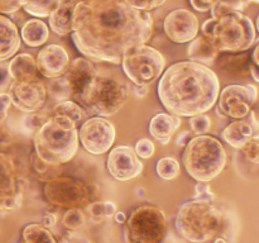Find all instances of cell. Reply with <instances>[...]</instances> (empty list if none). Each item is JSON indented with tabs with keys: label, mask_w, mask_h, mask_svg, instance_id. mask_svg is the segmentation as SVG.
<instances>
[{
	"label": "cell",
	"mask_w": 259,
	"mask_h": 243,
	"mask_svg": "<svg viewBox=\"0 0 259 243\" xmlns=\"http://www.w3.org/2000/svg\"><path fill=\"white\" fill-rule=\"evenodd\" d=\"M88 210L94 218L101 219V218L113 217L116 212V207L111 201H98L91 202L88 207Z\"/></svg>",
	"instance_id": "obj_35"
},
{
	"label": "cell",
	"mask_w": 259,
	"mask_h": 243,
	"mask_svg": "<svg viewBox=\"0 0 259 243\" xmlns=\"http://www.w3.org/2000/svg\"><path fill=\"white\" fill-rule=\"evenodd\" d=\"M257 100V89L253 85H229L219 96L218 114L233 119H243L249 114Z\"/></svg>",
	"instance_id": "obj_12"
},
{
	"label": "cell",
	"mask_w": 259,
	"mask_h": 243,
	"mask_svg": "<svg viewBox=\"0 0 259 243\" xmlns=\"http://www.w3.org/2000/svg\"><path fill=\"white\" fill-rule=\"evenodd\" d=\"M43 195L50 204L67 209L83 207L91 199L88 185L71 176H58L46 182Z\"/></svg>",
	"instance_id": "obj_10"
},
{
	"label": "cell",
	"mask_w": 259,
	"mask_h": 243,
	"mask_svg": "<svg viewBox=\"0 0 259 243\" xmlns=\"http://www.w3.org/2000/svg\"><path fill=\"white\" fill-rule=\"evenodd\" d=\"M20 47V34L17 24L4 14H0V61H7Z\"/></svg>",
	"instance_id": "obj_20"
},
{
	"label": "cell",
	"mask_w": 259,
	"mask_h": 243,
	"mask_svg": "<svg viewBox=\"0 0 259 243\" xmlns=\"http://www.w3.org/2000/svg\"><path fill=\"white\" fill-rule=\"evenodd\" d=\"M258 51H259V46H255L254 51H253V63L255 66H259V61H258Z\"/></svg>",
	"instance_id": "obj_52"
},
{
	"label": "cell",
	"mask_w": 259,
	"mask_h": 243,
	"mask_svg": "<svg viewBox=\"0 0 259 243\" xmlns=\"http://www.w3.org/2000/svg\"><path fill=\"white\" fill-rule=\"evenodd\" d=\"M114 217H115V220L118 223H124L126 220L125 213H123V212H115Z\"/></svg>",
	"instance_id": "obj_50"
},
{
	"label": "cell",
	"mask_w": 259,
	"mask_h": 243,
	"mask_svg": "<svg viewBox=\"0 0 259 243\" xmlns=\"http://www.w3.org/2000/svg\"><path fill=\"white\" fill-rule=\"evenodd\" d=\"M56 220H57V218H56L55 214H46L45 217L42 218L43 227H46V228L53 227L56 223Z\"/></svg>",
	"instance_id": "obj_47"
},
{
	"label": "cell",
	"mask_w": 259,
	"mask_h": 243,
	"mask_svg": "<svg viewBox=\"0 0 259 243\" xmlns=\"http://www.w3.org/2000/svg\"><path fill=\"white\" fill-rule=\"evenodd\" d=\"M106 167L118 181H129L143 171V164L131 146H118L111 149Z\"/></svg>",
	"instance_id": "obj_15"
},
{
	"label": "cell",
	"mask_w": 259,
	"mask_h": 243,
	"mask_svg": "<svg viewBox=\"0 0 259 243\" xmlns=\"http://www.w3.org/2000/svg\"><path fill=\"white\" fill-rule=\"evenodd\" d=\"M48 35L50 30L47 24L43 20H39V18L27 20L20 30V37L29 47H39L45 45L46 40L48 39Z\"/></svg>",
	"instance_id": "obj_24"
},
{
	"label": "cell",
	"mask_w": 259,
	"mask_h": 243,
	"mask_svg": "<svg viewBox=\"0 0 259 243\" xmlns=\"http://www.w3.org/2000/svg\"><path fill=\"white\" fill-rule=\"evenodd\" d=\"M47 120L48 118L46 115L33 111V113H27V116L23 119V126L27 131L35 133Z\"/></svg>",
	"instance_id": "obj_38"
},
{
	"label": "cell",
	"mask_w": 259,
	"mask_h": 243,
	"mask_svg": "<svg viewBox=\"0 0 259 243\" xmlns=\"http://www.w3.org/2000/svg\"><path fill=\"white\" fill-rule=\"evenodd\" d=\"M75 0H60L57 7L50 14V27L56 34L67 35L71 34V19H72V10L75 7Z\"/></svg>",
	"instance_id": "obj_23"
},
{
	"label": "cell",
	"mask_w": 259,
	"mask_h": 243,
	"mask_svg": "<svg viewBox=\"0 0 259 243\" xmlns=\"http://www.w3.org/2000/svg\"><path fill=\"white\" fill-rule=\"evenodd\" d=\"M189 141H190L189 132L186 131L182 132V133L179 136V138H177V146H185Z\"/></svg>",
	"instance_id": "obj_48"
},
{
	"label": "cell",
	"mask_w": 259,
	"mask_h": 243,
	"mask_svg": "<svg viewBox=\"0 0 259 243\" xmlns=\"http://www.w3.org/2000/svg\"><path fill=\"white\" fill-rule=\"evenodd\" d=\"M181 126L180 116L166 113H158L151 119L149 133L162 144H167L172 138L176 129Z\"/></svg>",
	"instance_id": "obj_21"
},
{
	"label": "cell",
	"mask_w": 259,
	"mask_h": 243,
	"mask_svg": "<svg viewBox=\"0 0 259 243\" xmlns=\"http://www.w3.org/2000/svg\"><path fill=\"white\" fill-rule=\"evenodd\" d=\"M75 2H76V3H77V2H81V0H75Z\"/></svg>",
	"instance_id": "obj_55"
},
{
	"label": "cell",
	"mask_w": 259,
	"mask_h": 243,
	"mask_svg": "<svg viewBox=\"0 0 259 243\" xmlns=\"http://www.w3.org/2000/svg\"><path fill=\"white\" fill-rule=\"evenodd\" d=\"M195 199L202 200H214V192L211 191L209 185L206 182H201L195 186Z\"/></svg>",
	"instance_id": "obj_42"
},
{
	"label": "cell",
	"mask_w": 259,
	"mask_h": 243,
	"mask_svg": "<svg viewBox=\"0 0 259 243\" xmlns=\"http://www.w3.org/2000/svg\"><path fill=\"white\" fill-rule=\"evenodd\" d=\"M242 156L247 159L248 162H252L253 165H258L259 162V137L254 136L242 147L239 151Z\"/></svg>",
	"instance_id": "obj_36"
},
{
	"label": "cell",
	"mask_w": 259,
	"mask_h": 243,
	"mask_svg": "<svg viewBox=\"0 0 259 243\" xmlns=\"http://www.w3.org/2000/svg\"><path fill=\"white\" fill-rule=\"evenodd\" d=\"M8 95L15 108L24 113H33L43 105L47 91L45 84L34 76L27 80L13 81Z\"/></svg>",
	"instance_id": "obj_14"
},
{
	"label": "cell",
	"mask_w": 259,
	"mask_h": 243,
	"mask_svg": "<svg viewBox=\"0 0 259 243\" xmlns=\"http://www.w3.org/2000/svg\"><path fill=\"white\" fill-rule=\"evenodd\" d=\"M19 9V0H0V14H13Z\"/></svg>",
	"instance_id": "obj_43"
},
{
	"label": "cell",
	"mask_w": 259,
	"mask_h": 243,
	"mask_svg": "<svg viewBox=\"0 0 259 243\" xmlns=\"http://www.w3.org/2000/svg\"><path fill=\"white\" fill-rule=\"evenodd\" d=\"M32 165L33 167H34V170L37 172H46V169H47V166H51V165H47L46 162H43L42 159L39 158V157L34 153L32 154Z\"/></svg>",
	"instance_id": "obj_46"
},
{
	"label": "cell",
	"mask_w": 259,
	"mask_h": 243,
	"mask_svg": "<svg viewBox=\"0 0 259 243\" xmlns=\"http://www.w3.org/2000/svg\"><path fill=\"white\" fill-rule=\"evenodd\" d=\"M20 8L35 18H47L60 0H19Z\"/></svg>",
	"instance_id": "obj_27"
},
{
	"label": "cell",
	"mask_w": 259,
	"mask_h": 243,
	"mask_svg": "<svg viewBox=\"0 0 259 243\" xmlns=\"http://www.w3.org/2000/svg\"><path fill=\"white\" fill-rule=\"evenodd\" d=\"M124 2L134 9L141 10V12H149L163 5L166 0H124Z\"/></svg>",
	"instance_id": "obj_39"
},
{
	"label": "cell",
	"mask_w": 259,
	"mask_h": 243,
	"mask_svg": "<svg viewBox=\"0 0 259 243\" xmlns=\"http://www.w3.org/2000/svg\"><path fill=\"white\" fill-rule=\"evenodd\" d=\"M187 55L190 61L201 63V65L210 66L217 60L219 51L215 48L211 40L205 35H196L192 40H190L189 48H187Z\"/></svg>",
	"instance_id": "obj_22"
},
{
	"label": "cell",
	"mask_w": 259,
	"mask_h": 243,
	"mask_svg": "<svg viewBox=\"0 0 259 243\" xmlns=\"http://www.w3.org/2000/svg\"><path fill=\"white\" fill-rule=\"evenodd\" d=\"M22 200L17 166L9 154L0 152V213L19 209Z\"/></svg>",
	"instance_id": "obj_13"
},
{
	"label": "cell",
	"mask_w": 259,
	"mask_h": 243,
	"mask_svg": "<svg viewBox=\"0 0 259 243\" xmlns=\"http://www.w3.org/2000/svg\"><path fill=\"white\" fill-rule=\"evenodd\" d=\"M201 34L211 40L218 51L238 53L255 43V28L250 18L242 12H233L205 20Z\"/></svg>",
	"instance_id": "obj_5"
},
{
	"label": "cell",
	"mask_w": 259,
	"mask_h": 243,
	"mask_svg": "<svg viewBox=\"0 0 259 243\" xmlns=\"http://www.w3.org/2000/svg\"><path fill=\"white\" fill-rule=\"evenodd\" d=\"M121 65L129 80L137 86H147L162 75L166 61L158 50L144 43L128 48L121 57Z\"/></svg>",
	"instance_id": "obj_9"
},
{
	"label": "cell",
	"mask_w": 259,
	"mask_h": 243,
	"mask_svg": "<svg viewBox=\"0 0 259 243\" xmlns=\"http://www.w3.org/2000/svg\"><path fill=\"white\" fill-rule=\"evenodd\" d=\"M98 75L99 72L88 58L77 57L70 61L65 73L62 75L67 81L68 88H70V100L78 103L83 91L88 89L91 81Z\"/></svg>",
	"instance_id": "obj_17"
},
{
	"label": "cell",
	"mask_w": 259,
	"mask_h": 243,
	"mask_svg": "<svg viewBox=\"0 0 259 243\" xmlns=\"http://www.w3.org/2000/svg\"><path fill=\"white\" fill-rule=\"evenodd\" d=\"M222 68L225 73H229V75H247L250 68L249 56H247L245 53L224 56L222 57Z\"/></svg>",
	"instance_id": "obj_26"
},
{
	"label": "cell",
	"mask_w": 259,
	"mask_h": 243,
	"mask_svg": "<svg viewBox=\"0 0 259 243\" xmlns=\"http://www.w3.org/2000/svg\"><path fill=\"white\" fill-rule=\"evenodd\" d=\"M78 139L91 154H103L115 141V127L104 116H93L81 126Z\"/></svg>",
	"instance_id": "obj_11"
},
{
	"label": "cell",
	"mask_w": 259,
	"mask_h": 243,
	"mask_svg": "<svg viewBox=\"0 0 259 243\" xmlns=\"http://www.w3.org/2000/svg\"><path fill=\"white\" fill-rule=\"evenodd\" d=\"M214 2L215 0H190L192 8H194L195 10H197V12H202V13L209 12V10L211 9Z\"/></svg>",
	"instance_id": "obj_45"
},
{
	"label": "cell",
	"mask_w": 259,
	"mask_h": 243,
	"mask_svg": "<svg viewBox=\"0 0 259 243\" xmlns=\"http://www.w3.org/2000/svg\"><path fill=\"white\" fill-rule=\"evenodd\" d=\"M156 171L163 180H174L180 174V164L174 157H163L157 162Z\"/></svg>",
	"instance_id": "obj_32"
},
{
	"label": "cell",
	"mask_w": 259,
	"mask_h": 243,
	"mask_svg": "<svg viewBox=\"0 0 259 243\" xmlns=\"http://www.w3.org/2000/svg\"><path fill=\"white\" fill-rule=\"evenodd\" d=\"M9 73L12 80H27V78L34 77L37 66L33 56L28 53H20L17 55L9 63Z\"/></svg>",
	"instance_id": "obj_25"
},
{
	"label": "cell",
	"mask_w": 259,
	"mask_h": 243,
	"mask_svg": "<svg viewBox=\"0 0 259 243\" xmlns=\"http://www.w3.org/2000/svg\"><path fill=\"white\" fill-rule=\"evenodd\" d=\"M83 224H85V215L80 208H71L63 215V225L67 229H80Z\"/></svg>",
	"instance_id": "obj_34"
},
{
	"label": "cell",
	"mask_w": 259,
	"mask_h": 243,
	"mask_svg": "<svg viewBox=\"0 0 259 243\" xmlns=\"http://www.w3.org/2000/svg\"><path fill=\"white\" fill-rule=\"evenodd\" d=\"M163 29L172 42L186 43L194 39L199 33V20L192 12L180 8L167 14Z\"/></svg>",
	"instance_id": "obj_16"
},
{
	"label": "cell",
	"mask_w": 259,
	"mask_h": 243,
	"mask_svg": "<svg viewBox=\"0 0 259 243\" xmlns=\"http://www.w3.org/2000/svg\"><path fill=\"white\" fill-rule=\"evenodd\" d=\"M124 223L129 243H162L168 230L163 210L151 204L136 208Z\"/></svg>",
	"instance_id": "obj_8"
},
{
	"label": "cell",
	"mask_w": 259,
	"mask_h": 243,
	"mask_svg": "<svg viewBox=\"0 0 259 243\" xmlns=\"http://www.w3.org/2000/svg\"><path fill=\"white\" fill-rule=\"evenodd\" d=\"M249 72L252 73L253 78H254V81H259V76H258V66H255L254 63H250V68H249Z\"/></svg>",
	"instance_id": "obj_49"
},
{
	"label": "cell",
	"mask_w": 259,
	"mask_h": 243,
	"mask_svg": "<svg viewBox=\"0 0 259 243\" xmlns=\"http://www.w3.org/2000/svg\"><path fill=\"white\" fill-rule=\"evenodd\" d=\"M23 240L24 243H56L52 233L48 230V228L43 225L33 223L27 225L23 229Z\"/></svg>",
	"instance_id": "obj_28"
},
{
	"label": "cell",
	"mask_w": 259,
	"mask_h": 243,
	"mask_svg": "<svg viewBox=\"0 0 259 243\" xmlns=\"http://www.w3.org/2000/svg\"><path fill=\"white\" fill-rule=\"evenodd\" d=\"M68 62L70 57L65 48L58 45H48L38 53L35 66L46 78H55L65 73Z\"/></svg>",
	"instance_id": "obj_18"
},
{
	"label": "cell",
	"mask_w": 259,
	"mask_h": 243,
	"mask_svg": "<svg viewBox=\"0 0 259 243\" xmlns=\"http://www.w3.org/2000/svg\"><path fill=\"white\" fill-rule=\"evenodd\" d=\"M53 115L67 116L68 119L77 124L83 118V109L72 100L60 101L53 109Z\"/></svg>",
	"instance_id": "obj_31"
},
{
	"label": "cell",
	"mask_w": 259,
	"mask_h": 243,
	"mask_svg": "<svg viewBox=\"0 0 259 243\" xmlns=\"http://www.w3.org/2000/svg\"><path fill=\"white\" fill-rule=\"evenodd\" d=\"M126 100L128 90L123 84L98 75L83 91L77 104L83 110L105 118L118 113Z\"/></svg>",
	"instance_id": "obj_7"
},
{
	"label": "cell",
	"mask_w": 259,
	"mask_h": 243,
	"mask_svg": "<svg viewBox=\"0 0 259 243\" xmlns=\"http://www.w3.org/2000/svg\"><path fill=\"white\" fill-rule=\"evenodd\" d=\"M182 162L192 179L199 182H210L224 170L227 152L219 139L200 134L185 144Z\"/></svg>",
	"instance_id": "obj_6"
},
{
	"label": "cell",
	"mask_w": 259,
	"mask_h": 243,
	"mask_svg": "<svg viewBox=\"0 0 259 243\" xmlns=\"http://www.w3.org/2000/svg\"><path fill=\"white\" fill-rule=\"evenodd\" d=\"M214 243H230V242H229V240L225 239L224 237H217V238H215Z\"/></svg>",
	"instance_id": "obj_53"
},
{
	"label": "cell",
	"mask_w": 259,
	"mask_h": 243,
	"mask_svg": "<svg viewBox=\"0 0 259 243\" xmlns=\"http://www.w3.org/2000/svg\"><path fill=\"white\" fill-rule=\"evenodd\" d=\"M247 2H248V3H249V2H253V3H258L259 0H247Z\"/></svg>",
	"instance_id": "obj_54"
},
{
	"label": "cell",
	"mask_w": 259,
	"mask_h": 243,
	"mask_svg": "<svg viewBox=\"0 0 259 243\" xmlns=\"http://www.w3.org/2000/svg\"><path fill=\"white\" fill-rule=\"evenodd\" d=\"M220 83L214 71L194 61L169 66L158 83L162 105L176 116L204 114L214 106Z\"/></svg>",
	"instance_id": "obj_2"
},
{
	"label": "cell",
	"mask_w": 259,
	"mask_h": 243,
	"mask_svg": "<svg viewBox=\"0 0 259 243\" xmlns=\"http://www.w3.org/2000/svg\"><path fill=\"white\" fill-rule=\"evenodd\" d=\"M46 86V91L52 96L55 100L57 101H65L70 100L71 94L68 84L63 76H58V77L51 78Z\"/></svg>",
	"instance_id": "obj_29"
},
{
	"label": "cell",
	"mask_w": 259,
	"mask_h": 243,
	"mask_svg": "<svg viewBox=\"0 0 259 243\" xmlns=\"http://www.w3.org/2000/svg\"><path fill=\"white\" fill-rule=\"evenodd\" d=\"M247 0H215L211 9V18L222 17L233 12H242L247 7Z\"/></svg>",
	"instance_id": "obj_30"
},
{
	"label": "cell",
	"mask_w": 259,
	"mask_h": 243,
	"mask_svg": "<svg viewBox=\"0 0 259 243\" xmlns=\"http://www.w3.org/2000/svg\"><path fill=\"white\" fill-rule=\"evenodd\" d=\"M10 101L9 95L7 93H0V147L9 143L10 134L5 127V120H7L8 109H9Z\"/></svg>",
	"instance_id": "obj_33"
},
{
	"label": "cell",
	"mask_w": 259,
	"mask_h": 243,
	"mask_svg": "<svg viewBox=\"0 0 259 243\" xmlns=\"http://www.w3.org/2000/svg\"><path fill=\"white\" fill-rule=\"evenodd\" d=\"M134 152L137 156L142 157V158H149L153 156L154 153V144L153 142L149 141L147 138H142L137 142L136 147H134Z\"/></svg>",
	"instance_id": "obj_40"
},
{
	"label": "cell",
	"mask_w": 259,
	"mask_h": 243,
	"mask_svg": "<svg viewBox=\"0 0 259 243\" xmlns=\"http://www.w3.org/2000/svg\"><path fill=\"white\" fill-rule=\"evenodd\" d=\"M136 94L138 96H144L147 94V86H138V88L136 89Z\"/></svg>",
	"instance_id": "obj_51"
},
{
	"label": "cell",
	"mask_w": 259,
	"mask_h": 243,
	"mask_svg": "<svg viewBox=\"0 0 259 243\" xmlns=\"http://www.w3.org/2000/svg\"><path fill=\"white\" fill-rule=\"evenodd\" d=\"M35 154L51 166L71 161L78 149L76 123L63 115H53L34 133Z\"/></svg>",
	"instance_id": "obj_4"
},
{
	"label": "cell",
	"mask_w": 259,
	"mask_h": 243,
	"mask_svg": "<svg viewBox=\"0 0 259 243\" xmlns=\"http://www.w3.org/2000/svg\"><path fill=\"white\" fill-rule=\"evenodd\" d=\"M222 136L228 144L237 149L242 148L252 137L258 136V123L255 120L254 113L250 110L245 118L237 119L230 123L223 131Z\"/></svg>",
	"instance_id": "obj_19"
},
{
	"label": "cell",
	"mask_w": 259,
	"mask_h": 243,
	"mask_svg": "<svg viewBox=\"0 0 259 243\" xmlns=\"http://www.w3.org/2000/svg\"><path fill=\"white\" fill-rule=\"evenodd\" d=\"M190 126H191L192 132L197 136L200 134H206L211 127V120L205 114H197V115L191 116L190 119Z\"/></svg>",
	"instance_id": "obj_37"
},
{
	"label": "cell",
	"mask_w": 259,
	"mask_h": 243,
	"mask_svg": "<svg viewBox=\"0 0 259 243\" xmlns=\"http://www.w3.org/2000/svg\"><path fill=\"white\" fill-rule=\"evenodd\" d=\"M60 243H90V240L80 233H68L62 237Z\"/></svg>",
	"instance_id": "obj_44"
},
{
	"label": "cell",
	"mask_w": 259,
	"mask_h": 243,
	"mask_svg": "<svg viewBox=\"0 0 259 243\" xmlns=\"http://www.w3.org/2000/svg\"><path fill=\"white\" fill-rule=\"evenodd\" d=\"M176 229L182 238L192 243H204L225 237L230 227L227 212L214 200L191 199L180 207L176 215Z\"/></svg>",
	"instance_id": "obj_3"
},
{
	"label": "cell",
	"mask_w": 259,
	"mask_h": 243,
	"mask_svg": "<svg viewBox=\"0 0 259 243\" xmlns=\"http://www.w3.org/2000/svg\"><path fill=\"white\" fill-rule=\"evenodd\" d=\"M7 61H0V93L7 91L12 84V76L9 73V67H8Z\"/></svg>",
	"instance_id": "obj_41"
},
{
	"label": "cell",
	"mask_w": 259,
	"mask_h": 243,
	"mask_svg": "<svg viewBox=\"0 0 259 243\" xmlns=\"http://www.w3.org/2000/svg\"><path fill=\"white\" fill-rule=\"evenodd\" d=\"M71 38L91 61L120 63L128 48L148 42L153 20L124 0H81L72 10Z\"/></svg>",
	"instance_id": "obj_1"
}]
</instances>
